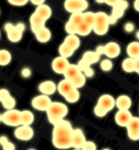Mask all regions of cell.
Wrapping results in <instances>:
<instances>
[{
  "instance_id": "obj_37",
  "label": "cell",
  "mask_w": 139,
  "mask_h": 150,
  "mask_svg": "<svg viewBox=\"0 0 139 150\" xmlns=\"http://www.w3.org/2000/svg\"><path fill=\"white\" fill-rule=\"evenodd\" d=\"M100 67L103 71H110L113 67V63L110 59H103L100 63Z\"/></svg>"
},
{
  "instance_id": "obj_31",
  "label": "cell",
  "mask_w": 139,
  "mask_h": 150,
  "mask_svg": "<svg viewBox=\"0 0 139 150\" xmlns=\"http://www.w3.org/2000/svg\"><path fill=\"white\" fill-rule=\"evenodd\" d=\"M86 77L85 76V75L83 73H81L76 78H74L73 80H71V82L73 83L74 88H77V89L83 87L85 84H86Z\"/></svg>"
},
{
  "instance_id": "obj_22",
  "label": "cell",
  "mask_w": 139,
  "mask_h": 150,
  "mask_svg": "<svg viewBox=\"0 0 139 150\" xmlns=\"http://www.w3.org/2000/svg\"><path fill=\"white\" fill-rule=\"evenodd\" d=\"M99 59H100V55H98L95 51L89 50V51H86L84 54L81 59L83 60L84 62H86L88 65L91 66L92 64L98 63Z\"/></svg>"
},
{
  "instance_id": "obj_4",
  "label": "cell",
  "mask_w": 139,
  "mask_h": 150,
  "mask_svg": "<svg viewBox=\"0 0 139 150\" xmlns=\"http://www.w3.org/2000/svg\"><path fill=\"white\" fill-rule=\"evenodd\" d=\"M89 7L86 0H66L64 2V8L70 13H84Z\"/></svg>"
},
{
  "instance_id": "obj_30",
  "label": "cell",
  "mask_w": 139,
  "mask_h": 150,
  "mask_svg": "<svg viewBox=\"0 0 139 150\" xmlns=\"http://www.w3.org/2000/svg\"><path fill=\"white\" fill-rule=\"evenodd\" d=\"M64 98L69 103H76L80 99V92L77 88H74L68 94H67Z\"/></svg>"
},
{
  "instance_id": "obj_29",
  "label": "cell",
  "mask_w": 139,
  "mask_h": 150,
  "mask_svg": "<svg viewBox=\"0 0 139 150\" xmlns=\"http://www.w3.org/2000/svg\"><path fill=\"white\" fill-rule=\"evenodd\" d=\"M92 31H93V28L91 26H90V25L85 24L83 22L81 25L77 26V34L82 36V37H86V36L89 35Z\"/></svg>"
},
{
  "instance_id": "obj_48",
  "label": "cell",
  "mask_w": 139,
  "mask_h": 150,
  "mask_svg": "<svg viewBox=\"0 0 139 150\" xmlns=\"http://www.w3.org/2000/svg\"><path fill=\"white\" fill-rule=\"evenodd\" d=\"M31 3L36 5L37 7H39V6L42 5V4H45V1L44 0H32Z\"/></svg>"
},
{
  "instance_id": "obj_41",
  "label": "cell",
  "mask_w": 139,
  "mask_h": 150,
  "mask_svg": "<svg viewBox=\"0 0 139 150\" xmlns=\"http://www.w3.org/2000/svg\"><path fill=\"white\" fill-rule=\"evenodd\" d=\"M8 3L16 7H23L28 4L27 0H8Z\"/></svg>"
},
{
  "instance_id": "obj_18",
  "label": "cell",
  "mask_w": 139,
  "mask_h": 150,
  "mask_svg": "<svg viewBox=\"0 0 139 150\" xmlns=\"http://www.w3.org/2000/svg\"><path fill=\"white\" fill-rule=\"evenodd\" d=\"M81 73L82 72L80 70L79 67L75 64H70L68 67L67 68V70L65 71V72L63 73V76H64V79L71 81L74 78H76L77 76H79Z\"/></svg>"
},
{
  "instance_id": "obj_27",
  "label": "cell",
  "mask_w": 139,
  "mask_h": 150,
  "mask_svg": "<svg viewBox=\"0 0 139 150\" xmlns=\"http://www.w3.org/2000/svg\"><path fill=\"white\" fill-rule=\"evenodd\" d=\"M75 52V50L70 48L68 45H67L65 43L63 42L59 47V54L61 57H63L65 59H68L71 56L73 55Z\"/></svg>"
},
{
  "instance_id": "obj_51",
  "label": "cell",
  "mask_w": 139,
  "mask_h": 150,
  "mask_svg": "<svg viewBox=\"0 0 139 150\" xmlns=\"http://www.w3.org/2000/svg\"><path fill=\"white\" fill-rule=\"evenodd\" d=\"M135 71L139 74V58L135 59Z\"/></svg>"
},
{
  "instance_id": "obj_33",
  "label": "cell",
  "mask_w": 139,
  "mask_h": 150,
  "mask_svg": "<svg viewBox=\"0 0 139 150\" xmlns=\"http://www.w3.org/2000/svg\"><path fill=\"white\" fill-rule=\"evenodd\" d=\"M68 21L73 23V25L79 26L84 22L83 13H73V14L71 15Z\"/></svg>"
},
{
  "instance_id": "obj_42",
  "label": "cell",
  "mask_w": 139,
  "mask_h": 150,
  "mask_svg": "<svg viewBox=\"0 0 139 150\" xmlns=\"http://www.w3.org/2000/svg\"><path fill=\"white\" fill-rule=\"evenodd\" d=\"M11 96L10 92L7 88H1L0 89V102L4 101L5 99L9 98Z\"/></svg>"
},
{
  "instance_id": "obj_7",
  "label": "cell",
  "mask_w": 139,
  "mask_h": 150,
  "mask_svg": "<svg viewBox=\"0 0 139 150\" xmlns=\"http://www.w3.org/2000/svg\"><path fill=\"white\" fill-rule=\"evenodd\" d=\"M51 100L48 96L46 95H38L33 98L31 102L32 106L40 111H46L48 110L49 106L51 104Z\"/></svg>"
},
{
  "instance_id": "obj_6",
  "label": "cell",
  "mask_w": 139,
  "mask_h": 150,
  "mask_svg": "<svg viewBox=\"0 0 139 150\" xmlns=\"http://www.w3.org/2000/svg\"><path fill=\"white\" fill-rule=\"evenodd\" d=\"M34 135V129L30 126L21 125L17 127L14 131V136L17 140L22 141H29L33 139Z\"/></svg>"
},
{
  "instance_id": "obj_23",
  "label": "cell",
  "mask_w": 139,
  "mask_h": 150,
  "mask_svg": "<svg viewBox=\"0 0 139 150\" xmlns=\"http://www.w3.org/2000/svg\"><path fill=\"white\" fill-rule=\"evenodd\" d=\"M63 43H65L67 45H68L70 48L76 50L80 47L81 41L80 38L77 35H68L64 39Z\"/></svg>"
},
{
  "instance_id": "obj_24",
  "label": "cell",
  "mask_w": 139,
  "mask_h": 150,
  "mask_svg": "<svg viewBox=\"0 0 139 150\" xmlns=\"http://www.w3.org/2000/svg\"><path fill=\"white\" fill-rule=\"evenodd\" d=\"M21 125L31 126L34 121V115L30 110H22L21 111Z\"/></svg>"
},
{
  "instance_id": "obj_47",
  "label": "cell",
  "mask_w": 139,
  "mask_h": 150,
  "mask_svg": "<svg viewBox=\"0 0 139 150\" xmlns=\"http://www.w3.org/2000/svg\"><path fill=\"white\" fill-rule=\"evenodd\" d=\"M119 2H120V0H107V1H105V4L112 7H115L118 5Z\"/></svg>"
},
{
  "instance_id": "obj_5",
  "label": "cell",
  "mask_w": 139,
  "mask_h": 150,
  "mask_svg": "<svg viewBox=\"0 0 139 150\" xmlns=\"http://www.w3.org/2000/svg\"><path fill=\"white\" fill-rule=\"evenodd\" d=\"M3 122L10 127H19L21 125V111L12 109L3 114Z\"/></svg>"
},
{
  "instance_id": "obj_1",
  "label": "cell",
  "mask_w": 139,
  "mask_h": 150,
  "mask_svg": "<svg viewBox=\"0 0 139 150\" xmlns=\"http://www.w3.org/2000/svg\"><path fill=\"white\" fill-rule=\"evenodd\" d=\"M73 128L69 121L63 119L54 125L52 144L58 149H68L72 148Z\"/></svg>"
},
{
  "instance_id": "obj_46",
  "label": "cell",
  "mask_w": 139,
  "mask_h": 150,
  "mask_svg": "<svg viewBox=\"0 0 139 150\" xmlns=\"http://www.w3.org/2000/svg\"><path fill=\"white\" fill-rule=\"evenodd\" d=\"M82 73L85 75V76L86 77H92L93 76H94V70L91 68V67H87L85 71H82Z\"/></svg>"
},
{
  "instance_id": "obj_43",
  "label": "cell",
  "mask_w": 139,
  "mask_h": 150,
  "mask_svg": "<svg viewBox=\"0 0 139 150\" xmlns=\"http://www.w3.org/2000/svg\"><path fill=\"white\" fill-rule=\"evenodd\" d=\"M3 150H16V146L12 142L9 141V140L2 144Z\"/></svg>"
},
{
  "instance_id": "obj_25",
  "label": "cell",
  "mask_w": 139,
  "mask_h": 150,
  "mask_svg": "<svg viewBox=\"0 0 139 150\" xmlns=\"http://www.w3.org/2000/svg\"><path fill=\"white\" fill-rule=\"evenodd\" d=\"M94 25H109V16L103 11L95 13Z\"/></svg>"
},
{
  "instance_id": "obj_44",
  "label": "cell",
  "mask_w": 139,
  "mask_h": 150,
  "mask_svg": "<svg viewBox=\"0 0 139 150\" xmlns=\"http://www.w3.org/2000/svg\"><path fill=\"white\" fill-rule=\"evenodd\" d=\"M32 75V71L29 67H24L21 70V76L24 78H29Z\"/></svg>"
},
{
  "instance_id": "obj_53",
  "label": "cell",
  "mask_w": 139,
  "mask_h": 150,
  "mask_svg": "<svg viewBox=\"0 0 139 150\" xmlns=\"http://www.w3.org/2000/svg\"><path fill=\"white\" fill-rule=\"evenodd\" d=\"M136 38L139 40V30L136 33Z\"/></svg>"
},
{
  "instance_id": "obj_28",
  "label": "cell",
  "mask_w": 139,
  "mask_h": 150,
  "mask_svg": "<svg viewBox=\"0 0 139 150\" xmlns=\"http://www.w3.org/2000/svg\"><path fill=\"white\" fill-rule=\"evenodd\" d=\"M11 61V54L7 50H0V66H7Z\"/></svg>"
},
{
  "instance_id": "obj_45",
  "label": "cell",
  "mask_w": 139,
  "mask_h": 150,
  "mask_svg": "<svg viewBox=\"0 0 139 150\" xmlns=\"http://www.w3.org/2000/svg\"><path fill=\"white\" fill-rule=\"evenodd\" d=\"M134 25L131 23V22H129V23H126L125 25V30L126 33H132L133 30H134Z\"/></svg>"
},
{
  "instance_id": "obj_54",
  "label": "cell",
  "mask_w": 139,
  "mask_h": 150,
  "mask_svg": "<svg viewBox=\"0 0 139 150\" xmlns=\"http://www.w3.org/2000/svg\"><path fill=\"white\" fill-rule=\"evenodd\" d=\"M0 122H3V115L0 114Z\"/></svg>"
},
{
  "instance_id": "obj_16",
  "label": "cell",
  "mask_w": 139,
  "mask_h": 150,
  "mask_svg": "<svg viewBox=\"0 0 139 150\" xmlns=\"http://www.w3.org/2000/svg\"><path fill=\"white\" fill-rule=\"evenodd\" d=\"M132 105V100L127 95H120L115 100V106L119 110H129Z\"/></svg>"
},
{
  "instance_id": "obj_55",
  "label": "cell",
  "mask_w": 139,
  "mask_h": 150,
  "mask_svg": "<svg viewBox=\"0 0 139 150\" xmlns=\"http://www.w3.org/2000/svg\"><path fill=\"white\" fill-rule=\"evenodd\" d=\"M74 150H82L81 149H74Z\"/></svg>"
},
{
  "instance_id": "obj_2",
  "label": "cell",
  "mask_w": 139,
  "mask_h": 150,
  "mask_svg": "<svg viewBox=\"0 0 139 150\" xmlns=\"http://www.w3.org/2000/svg\"><path fill=\"white\" fill-rule=\"evenodd\" d=\"M47 119L53 126L64 119L68 113V108L64 103L59 101H52L46 110Z\"/></svg>"
},
{
  "instance_id": "obj_14",
  "label": "cell",
  "mask_w": 139,
  "mask_h": 150,
  "mask_svg": "<svg viewBox=\"0 0 139 150\" xmlns=\"http://www.w3.org/2000/svg\"><path fill=\"white\" fill-rule=\"evenodd\" d=\"M38 90L42 93V95H46L49 97L56 93L57 90V85L51 80H46L39 84Z\"/></svg>"
},
{
  "instance_id": "obj_40",
  "label": "cell",
  "mask_w": 139,
  "mask_h": 150,
  "mask_svg": "<svg viewBox=\"0 0 139 150\" xmlns=\"http://www.w3.org/2000/svg\"><path fill=\"white\" fill-rule=\"evenodd\" d=\"M94 115H96V116H98V117H100V118H102V117H104L105 115L108 114V112H106L103 109H102L101 107H99V106L97 105L94 106Z\"/></svg>"
},
{
  "instance_id": "obj_57",
  "label": "cell",
  "mask_w": 139,
  "mask_h": 150,
  "mask_svg": "<svg viewBox=\"0 0 139 150\" xmlns=\"http://www.w3.org/2000/svg\"><path fill=\"white\" fill-rule=\"evenodd\" d=\"M28 150H36V149H29Z\"/></svg>"
},
{
  "instance_id": "obj_58",
  "label": "cell",
  "mask_w": 139,
  "mask_h": 150,
  "mask_svg": "<svg viewBox=\"0 0 139 150\" xmlns=\"http://www.w3.org/2000/svg\"><path fill=\"white\" fill-rule=\"evenodd\" d=\"M0 38H1V33H0Z\"/></svg>"
},
{
  "instance_id": "obj_11",
  "label": "cell",
  "mask_w": 139,
  "mask_h": 150,
  "mask_svg": "<svg viewBox=\"0 0 139 150\" xmlns=\"http://www.w3.org/2000/svg\"><path fill=\"white\" fill-rule=\"evenodd\" d=\"M127 127L128 136L131 140H139V118L138 117H133L132 120L130 121Z\"/></svg>"
},
{
  "instance_id": "obj_10",
  "label": "cell",
  "mask_w": 139,
  "mask_h": 150,
  "mask_svg": "<svg viewBox=\"0 0 139 150\" xmlns=\"http://www.w3.org/2000/svg\"><path fill=\"white\" fill-rule=\"evenodd\" d=\"M97 105L108 113L115 106V100L111 95L103 94L98 98Z\"/></svg>"
},
{
  "instance_id": "obj_36",
  "label": "cell",
  "mask_w": 139,
  "mask_h": 150,
  "mask_svg": "<svg viewBox=\"0 0 139 150\" xmlns=\"http://www.w3.org/2000/svg\"><path fill=\"white\" fill-rule=\"evenodd\" d=\"M65 30L68 33V35H77V26L73 25L70 21H68L65 24Z\"/></svg>"
},
{
  "instance_id": "obj_39",
  "label": "cell",
  "mask_w": 139,
  "mask_h": 150,
  "mask_svg": "<svg viewBox=\"0 0 139 150\" xmlns=\"http://www.w3.org/2000/svg\"><path fill=\"white\" fill-rule=\"evenodd\" d=\"M82 150H97V146L96 144L91 141V140H86V143L84 144V145L81 148Z\"/></svg>"
},
{
  "instance_id": "obj_20",
  "label": "cell",
  "mask_w": 139,
  "mask_h": 150,
  "mask_svg": "<svg viewBox=\"0 0 139 150\" xmlns=\"http://www.w3.org/2000/svg\"><path fill=\"white\" fill-rule=\"evenodd\" d=\"M34 34L36 36V39L41 43H46L51 38V32L46 27H44Z\"/></svg>"
},
{
  "instance_id": "obj_35",
  "label": "cell",
  "mask_w": 139,
  "mask_h": 150,
  "mask_svg": "<svg viewBox=\"0 0 139 150\" xmlns=\"http://www.w3.org/2000/svg\"><path fill=\"white\" fill-rule=\"evenodd\" d=\"M108 29H109V25H94L93 27V31L97 35L99 36L105 35L108 33Z\"/></svg>"
},
{
  "instance_id": "obj_17",
  "label": "cell",
  "mask_w": 139,
  "mask_h": 150,
  "mask_svg": "<svg viewBox=\"0 0 139 150\" xmlns=\"http://www.w3.org/2000/svg\"><path fill=\"white\" fill-rule=\"evenodd\" d=\"M75 88L73 86V83L68 80L63 79L57 85V90L60 95H62L64 98L67 94H68L71 91H73Z\"/></svg>"
},
{
  "instance_id": "obj_15",
  "label": "cell",
  "mask_w": 139,
  "mask_h": 150,
  "mask_svg": "<svg viewBox=\"0 0 139 150\" xmlns=\"http://www.w3.org/2000/svg\"><path fill=\"white\" fill-rule=\"evenodd\" d=\"M29 23H30V27H31V30L33 31L34 33H36L37 32L41 30L42 28L46 27V21L44 19H42L41 16H39L36 13L32 14L29 19Z\"/></svg>"
},
{
  "instance_id": "obj_12",
  "label": "cell",
  "mask_w": 139,
  "mask_h": 150,
  "mask_svg": "<svg viewBox=\"0 0 139 150\" xmlns=\"http://www.w3.org/2000/svg\"><path fill=\"white\" fill-rule=\"evenodd\" d=\"M86 139L82 130L80 128L73 129L72 136V147L74 149H81L84 144L86 143Z\"/></svg>"
},
{
  "instance_id": "obj_9",
  "label": "cell",
  "mask_w": 139,
  "mask_h": 150,
  "mask_svg": "<svg viewBox=\"0 0 139 150\" xmlns=\"http://www.w3.org/2000/svg\"><path fill=\"white\" fill-rule=\"evenodd\" d=\"M70 65L68 59H65L63 57L59 56L56 57V59H54L51 63V67H52V70L57 74H63L65 72L67 68Z\"/></svg>"
},
{
  "instance_id": "obj_49",
  "label": "cell",
  "mask_w": 139,
  "mask_h": 150,
  "mask_svg": "<svg viewBox=\"0 0 139 150\" xmlns=\"http://www.w3.org/2000/svg\"><path fill=\"white\" fill-rule=\"evenodd\" d=\"M7 140H8V138H7V136H0V144H1V145H2L4 143H5L6 141H7Z\"/></svg>"
},
{
  "instance_id": "obj_50",
  "label": "cell",
  "mask_w": 139,
  "mask_h": 150,
  "mask_svg": "<svg viewBox=\"0 0 139 150\" xmlns=\"http://www.w3.org/2000/svg\"><path fill=\"white\" fill-rule=\"evenodd\" d=\"M133 7L135 11H137L138 12H139V0H135L133 3Z\"/></svg>"
},
{
  "instance_id": "obj_38",
  "label": "cell",
  "mask_w": 139,
  "mask_h": 150,
  "mask_svg": "<svg viewBox=\"0 0 139 150\" xmlns=\"http://www.w3.org/2000/svg\"><path fill=\"white\" fill-rule=\"evenodd\" d=\"M125 11L124 9H122L121 7H120L119 6H116V7H113V10H112V12H111V15L113 16H115L117 20L121 18L123 16H124V13H125Z\"/></svg>"
},
{
  "instance_id": "obj_19",
  "label": "cell",
  "mask_w": 139,
  "mask_h": 150,
  "mask_svg": "<svg viewBox=\"0 0 139 150\" xmlns=\"http://www.w3.org/2000/svg\"><path fill=\"white\" fill-rule=\"evenodd\" d=\"M34 12L37 15H38L39 16H41L42 19H44L46 21H47L48 19H50V17L52 15L51 8L46 4H42L39 7H37Z\"/></svg>"
},
{
  "instance_id": "obj_8",
  "label": "cell",
  "mask_w": 139,
  "mask_h": 150,
  "mask_svg": "<svg viewBox=\"0 0 139 150\" xmlns=\"http://www.w3.org/2000/svg\"><path fill=\"white\" fill-rule=\"evenodd\" d=\"M103 54L108 56L109 59H115L117 58L121 52L120 46L116 42H108V44L103 45Z\"/></svg>"
},
{
  "instance_id": "obj_52",
  "label": "cell",
  "mask_w": 139,
  "mask_h": 150,
  "mask_svg": "<svg viewBox=\"0 0 139 150\" xmlns=\"http://www.w3.org/2000/svg\"><path fill=\"white\" fill-rule=\"evenodd\" d=\"M96 3H98V4H105V1H99V0H97Z\"/></svg>"
},
{
  "instance_id": "obj_56",
  "label": "cell",
  "mask_w": 139,
  "mask_h": 150,
  "mask_svg": "<svg viewBox=\"0 0 139 150\" xmlns=\"http://www.w3.org/2000/svg\"><path fill=\"white\" fill-rule=\"evenodd\" d=\"M102 150H111L110 149H102Z\"/></svg>"
},
{
  "instance_id": "obj_32",
  "label": "cell",
  "mask_w": 139,
  "mask_h": 150,
  "mask_svg": "<svg viewBox=\"0 0 139 150\" xmlns=\"http://www.w3.org/2000/svg\"><path fill=\"white\" fill-rule=\"evenodd\" d=\"M83 17L84 23L93 28L95 23V13L92 11H86L83 13Z\"/></svg>"
},
{
  "instance_id": "obj_34",
  "label": "cell",
  "mask_w": 139,
  "mask_h": 150,
  "mask_svg": "<svg viewBox=\"0 0 139 150\" xmlns=\"http://www.w3.org/2000/svg\"><path fill=\"white\" fill-rule=\"evenodd\" d=\"M1 103H2L3 106H4V108L6 109L7 110H10L14 109L16 102L15 98H12L11 96H10L9 98H7V99H5L4 101H2Z\"/></svg>"
},
{
  "instance_id": "obj_26",
  "label": "cell",
  "mask_w": 139,
  "mask_h": 150,
  "mask_svg": "<svg viewBox=\"0 0 139 150\" xmlns=\"http://www.w3.org/2000/svg\"><path fill=\"white\" fill-rule=\"evenodd\" d=\"M122 69L128 73L135 71V59H131V58L125 59L122 62Z\"/></svg>"
},
{
  "instance_id": "obj_13",
  "label": "cell",
  "mask_w": 139,
  "mask_h": 150,
  "mask_svg": "<svg viewBox=\"0 0 139 150\" xmlns=\"http://www.w3.org/2000/svg\"><path fill=\"white\" fill-rule=\"evenodd\" d=\"M133 115L129 110H118L115 115V122L120 127H126L132 120Z\"/></svg>"
},
{
  "instance_id": "obj_3",
  "label": "cell",
  "mask_w": 139,
  "mask_h": 150,
  "mask_svg": "<svg viewBox=\"0 0 139 150\" xmlns=\"http://www.w3.org/2000/svg\"><path fill=\"white\" fill-rule=\"evenodd\" d=\"M5 31L7 33V38L13 43L19 42L23 37L25 25L23 23H19L16 25H13L11 23H7L4 26Z\"/></svg>"
},
{
  "instance_id": "obj_21",
  "label": "cell",
  "mask_w": 139,
  "mask_h": 150,
  "mask_svg": "<svg viewBox=\"0 0 139 150\" xmlns=\"http://www.w3.org/2000/svg\"><path fill=\"white\" fill-rule=\"evenodd\" d=\"M126 52L129 55V58L137 59L139 58V42H130L129 45H127Z\"/></svg>"
}]
</instances>
